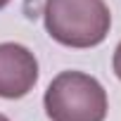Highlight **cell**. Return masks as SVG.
Here are the masks:
<instances>
[{"label":"cell","instance_id":"obj_2","mask_svg":"<svg viewBox=\"0 0 121 121\" xmlns=\"http://www.w3.org/2000/svg\"><path fill=\"white\" fill-rule=\"evenodd\" d=\"M50 121H104L109 100L102 83L83 71L57 74L43 97Z\"/></svg>","mask_w":121,"mask_h":121},{"label":"cell","instance_id":"obj_1","mask_svg":"<svg viewBox=\"0 0 121 121\" xmlns=\"http://www.w3.org/2000/svg\"><path fill=\"white\" fill-rule=\"evenodd\" d=\"M45 31L67 48H95L112 29V12L104 0H45Z\"/></svg>","mask_w":121,"mask_h":121},{"label":"cell","instance_id":"obj_3","mask_svg":"<svg viewBox=\"0 0 121 121\" xmlns=\"http://www.w3.org/2000/svg\"><path fill=\"white\" fill-rule=\"evenodd\" d=\"M38 81V59L22 43H0V97L19 100Z\"/></svg>","mask_w":121,"mask_h":121},{"label":"cell","instance_id":"obj_4","mask_svg":"<svg viewBox=\"0 0 121 121\" xmlns=\"http://www.w3.org/2000/svg\"><path fill=\"white\" fill-rule=\"evenodd\" d=\"M112 67H114V74H116V78L121 81V43L116 45V50H114V57H112Z\"/></svg>","mask_w":121,"mask_h":121},{"label":"cell","instance_id":"obj_6","mask_svg":"<svg viewBox=\"0 0 121 121\" xmlns=\"http://www.w3.org/2000/svg\"><path fill=\"white\" fill-rule=\"evenodd\" d=\"M0 121H10V119H7V116H5V114H0Z\"/></svg>","mask_w":121,"mask_h":121},{"label":"cell","instance_id":"obj_5","mask_svg":"<svg viewBox=\"0 0 121 121\" xmlns=\"http://www.w3.org/2000/svg\"><path fill=\"white\" fill-rule=\"evenodd\" d=\"M10 3H12V0H0V10H3L5 5H10Z\"/></svg>","mask_w":121,"mask_h":121}]
</instances>
